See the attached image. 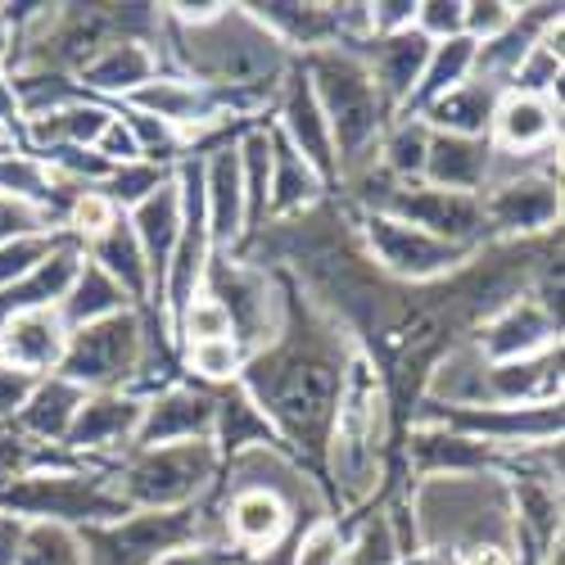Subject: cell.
<instances>
[{"label": "cell", "instance_id": "cell-21", "mask_svg": "<svg viewBox=\"0 0 565 565\" xmlns=\"http://www.w3.org/2000/svg\"><path fill=\"white\" fill-rule=\"evenodd\" d=\"M77 86H82V96H114V100H127L131 90H140L150 77H159V51H154V41H114L105 45V51L96 60H86L77 73Z\"/></svg>", "mask_w": 565, "mask_h": 565}, {"label": "cell", "instance_id": "cell-8", "mask_svg": "<svg viewBox=\"0 0 565 565\" xmlns=\"http://www.w3.org/2000/svg\"><path fill=\"white\" fill-rule=\"evenodd\" d=\"M489 245H525L547 241L561 226V177L552 168H525L515 177L493 181L480 195Z\"/></svg>", "mask_w": 565, "mask_h": 565}, {"label": "cell", "instance_id": "cell-43", "mask_svg": "<svg viewBox=\"0 0 565 565\" xmlns=\"http://www.w3.org/2000/svg\"><path fill=\"white\" fill-rule=\"evenodd\" d=\"M398 565H457V552H448V547H420L416 556H407Z\"/></svg>", "mask_w": 565, "mask_h": 565}, {"label": "cell", "instance_id": "cell-42", "mask_svg": "<svg viewBox=\"0 0 565 565\" xmlns=\"http://www.w3.org/2000/svg\"><path fill=\"white\" fill-rule=\"evenodd\" d=\"M23 534H28V521H19V515H6V511H0V565H19Z\"/></svg>", "mask_w": 565, "mask_h": 565}, {"label": "cell", "instance_id": "cell-2", "mask_svg": "<svg viewBox=\"0 0 565 565\" xmlns=\"http://www.w3.org/2000/svg\"><path fill=\"white\" fill-rule=\"evenodd\" d=\"M299 64L308 73V86H312V96L321 105L326 127H331L340 181L358 177L362 168L375 163V146H381V136H385V127L394 118L385 96L375 90L362 55L349 51V45H331V51L299 55Z\"/></svg>", "mask_w": 565, "mask_h": 565}, {"label": "cell", "instance_id": "cell-11", "mask_svg": "<svg viewBox=\"0 0 565 565\" xmlns=\"http://www.w3.org/2000/svg\"><path fill=\"white\" fill-rule=\"evenodd\" d=\"M466 344L480 353V362H521V358H534L561 344V321L525 290L521 299L498 308L489 321H480L466 335Z\"/></svg>", "mask_w": 565, "mask_h": 565}, {"label": "cell", "instance_id": "cell-36", "mask_svg": "<svg viewBox=\"0 0 565 565\" xmlns=\"http://www.w3.org/2000/svg\"><path fill=\"white\" fill-rule=\"evenodd\" d=\"M461 19H466V6L461 0H426V6H416V19L412 28L426 36V41H452V36H466L461 32Z\"/></svg>", "mask_w": 565, "mask_h": 565}, {"label": "cell", "instance_id": "cell-22", "mask_svg": "<svg viewBox=\"0 0 565 565\" xmlns=\"http://www.w3.org/2000/svg\"><path fill=\"white\" fill-rule=\"evenodd\" d=\"M82 390L60 381V375H41L36 390L28 394V403L19 407V416L10 420V430L32 439V444H45V448H64V435L73 426V416L82 407Z\"/></svg>", "mask_w": 565, "mask_h": 565}, {"label": "cell", "instance_id": "cell-19", "mask_svg": "<svg viewBox=\"0 0 565 565\" xmlns=\"http://www.w3.org/2000/svg\"><path fill=\"white\" fill-rule=\"evenodd\" d=\"M213 448H217V461H222V470H226L235 457L254 452V448H276V452L295 457V452L286 448V439L276 435V426H271V420L258 412V403H254V398H249L241 385H226V390H217Z\"/></svg>", "mask_w": 565, "mask_h": 565}, {"label": "cell", "instance_id": "cell-4", "mask_svg": "<svg viewBox=\"0 0 565 565\" xmlns=\"http://www.w3.org/2000/svg\"><path fill=\"white\" fill-rule=\"evenodd\" d=\"M0 511L19 515L28 525H114L127 515L118 493L109 489V470L64 466V470H28L19 480L0 484Z\"/></svg>", "mask_w": 565, "mask_h": 565}, {"label": "cell", "instance_id": "cell-3", "mask_svg": "<svg viewBox=\"0 0 565 565\" xmlns=\"http://www.w3.org/2000/svg\"><path fill=\"white\" fill-rule=\"evenodd\" d=\"M222 476L217 448L200 444H168V448H131L109 466V489L127 511H181L200 507Z\"/></svg>", "mask_w": 565, "mask_h": 565}, {"label": "cell", "instance_id": "cell-7", "mask_svg": "<svg viewBox=\"0 0 565 565\" xmlns=\"http://www.w3.org/2000/svg\"><path fill=\"white\" fill-rule=\"evenodd\" d=\"M358 222V241H362V258L381 271L385 280H398V286H435V280L452 276L457 267H466L480 249H457V245H444L435 235L416 231L390 213H375V209H358L353 213Z\"/></svg>", "mask_w": 565, "mask_h": 565}, {"label": "cell", "instance_id": "cell-18", "mask_svg": "<svg viewBox=\"0 0 565 565\" xmlns=\"http://www.w3.org/2000/svg\"><path fill=\"white\" fill-rule=\"evenodd\" d=\"M552 140H561V114L539 96L502 90L489 122V146L507 159V154H547Z\"/></svg>", "mask_w": 565, "mask_h": 565}, {"label": "cell", "instance_id": "cell-30", "mask_svg": "<svg viewBox=\"0 0 565 565\" xmlns=\"http://www.w3.org/2000/svg\"><path fill=\"white\" fill-rule=\"evenodd\" d=\"M181 353H185V366H191L204 385H217V390H226V385L241 381V371H245V362H249V353H245L241 344H235V340L185 344Z\"/></svg>", "mask_w": 565, "mask_h": 565}, {"label": "cell", "instance_id": "cell-28", "mask_svg": "<svg viewBox=\"0 0 565 565\" xmlns=\"http://www.w3.org/2000/svg\"><path fill=\"white\" fill-rule=\"evenodd\" d=\"M426 150H430V127L420 118H398L385 127L381 146H375V168L398 185L420 181L426 177Z\"/></svg>", "mask_w": 565, "mask_h": 565}, {"label": "cell", "instance_id": "cell-13", "mask_svg": "<svg viewBox=\"0 0 565 565\" xmlns=\"http://www.w3.org/2000/svg\"><path fill=\"white\" fill-rule=\"evenodd\" d=\"M241 136H222L213 154H204V222H209V249L213 258H231L245 245V185H241Z\"/></svg>", "mask_w": 565, "mask_h": 565}, {"label": "cell", "instance_id": "cell-5", "mask_svg": "<svg viewBox=\"0 0 565 565\" xmlns=\"http://www.w3.org/2000/svg\"><path fill=\"white\" fill-rule=\"evenodd\" d=\"M213 511L181 507V511H127L114 525H86L77 530L86 565H159V556L209 543Z\"/></svg>", "mask_w": 565, "mask_h": 565}, {"label": "cell", "instance_id": "cell-12", "mask_svg": "<svg viewBox=\"0 0 565 565\" xmlns=\"http://www.w3.org/2000/svg\"><path fill=\"white\" fill-rule=\"evenodd\" d=\"M213 416H217V390L177 381L172 390H159L154 398H146L131 448H168V444H200V439L213 444Z\"/></svg>", "mask_w": 565, "mask_h": 565}, {"label": "cell", "instance_id": "cell-17", "mask_svg": "<svg viewBox=\"0 0 565 565\" xmlns=\"http://www.w3.org/2000/svg\"><path fill=\"white\" fill-rule=\"evenodd\" d=\"M426 185L457 195H484L493 181V146L489 136H444L430 131V150H426Z\"/></svg>", "mask_w": 565, "mask_h": 565}, {"label": "cell", "instance_id": "cell-14", "mask_svg": "<svg viewBox=\"0 0 565 565\" xmlns=\"http://www.w3.org/2000/svg\"><path fill=\"white\" fill-rule=\"evenodd\" d=\"M290 530H295V507L280 493L263 489V484H241L222 507L226 543L235 552H245L249 561L254 556H271L280 543L290 539Z\"/></svg>", "mask_w": 565, "mask_h": 565}, {"label": "cell", "instance_id": "cell-31", "mask_svg": "<svg viewBox=\"0 0 565 565\" xmlns=\"http://www.w3.org/2000/svg\"><path fill=\"white\" fill-rule=\"evenodd\" d=\"M73 235L68 231H36V235H23V241H10V245H0V290H10L19 286V280L45 263L60 245H68Z\"/></svg>", "mask_w": 565, "mask_h": 565}, {"label": "cell", "instance_id": "cell-39", "mask_svg": "<svg viewBox=\"0 0 565 565\" xmlns=\"http://www.w3.org/2000/svg\"><path fill=\"white\" fill-rule=\"evenodd\" d=\"M36 231H51L41 213H32V209H23L14 200H0V245L23 241V235H36Z\"/></svg>", "mask_w": 565, "mask_h": 565}, {"label": "cell", "instance_id": "cell-24", "mask_svg": "<svg viewBox=\"0 0 565 565\" xmlns=\"http://www.w3.org/2000/svg\"><path fill=\"white\" fill-rule=\"evenodd\" d=\"M86 258L118 280V290L127 295V303H131L136 312L154 303L150 267H146V254H140V245H136V235H131L127 217H118V222L100 235V241H90V245H86Z\"/></svg>", "mask_w": 565, "mask_h": 565}, {"label": "cell", "instance_id": "cell-26", "mask_svg": "<svg viewBox=\"0 0 565 565\" xmlns=\"http://www.w3.org/2000/svg\"><path fill=\"white\" fill-rule=\"evenodd\" d=\"M470 77H476V41H470V36L439 41L435 51H430L426 73H420V82H416V90L407 96V105H403L398 118H420L439 96H448V90H457Z\"/></svg>", "mask_w": 565, "mask_h": 565}, {"label": "cell", "instance_id": "cell-16", "mask_svg": "<svg viewBox=\"0 0 565 565\" xmlns=\"http://www.w3.org/2000/svg\"><path fill=\"white\" fill-rule=\"evenodd\" d=\"M68 344V326L60 321L55 308H32V312H10L0 321V362L28 371V375H55L60 358Z\"/></svg>", "mask_w": 565, "mask_h": 565}, {"label": "cell", "instance_id": "cell-38", "mask_svg": "<svg viewBox=\"0 0 565 565\" xmlns=\"http://www.w3.org/2000/svg\"><path fill=\"white\" fill-rule=\"evenodd\" d=\"M32 390H36V375L14 371V366L0 362V426H10V420L19 416V407L28 403Z\"/></svg>", "mask_w": 565, "mask_h": 565}, {"label": "cell", "instance_id": "cell-37", "mask_svg": "<svg viewBox=\"0 0 565 565\" xmlns=\"http://www.w3.org/2000/svg\"><path fill=\"white\" fill-rule=\"evenodd\" d=\"M96 154H100L109 168H122V163H136V159H140V146H136V136H131V127L122 122L118 109H114V122L105 127V136L96 140Z\"/></svg>", "mask_w": 565, "mask_h": 565}, {"label": "cell", "instance_id": "cell-32", "mask_svg": "<svg viewBox=\"0 0 565 565\" xmlns=\"http://www.w3.org/2000/svg\"><path fill=\"white\" fill-rule=\"evenodd\" d=\"M19 565H86L77 530H68V525H28L23 547H19Z\"/></svg>", "mask_w": 565, "mask_h": 565}, {"label": "cell", "instance_id": "cell-29", "mask_svg": "<svg viewBox=\"0 0 565 565\" xmlns=\"http://www.w3.org/2000/svg\"><path fill=\"white\" fill-rule=\"evenodd\" d=\"M177 168V163H172ZM172 168H163V163H150V159H136V163H122V168H114L109 172V181L100 185V191L109 195V204L118 209V213H131L140 200H150L159 185L172 177Z\"/></svg>", "mask_w": 565, "mask_h": 565}, {"label": "cell", "instance_id": "cell-33", "mask_svg": "<svg viewBox=\"0 0 565 565\" xmlns=\"http://www.w3.org/2000/svg\"><path fill=\"white\" fill-rule=\"evenodd\" d=\"M344 547H349V534L335 515H321L312 521L295 547H290V565H344Z\"/></svg>", "mask_w": 565, "mask_h": 565}, {"label": "cell", "instance_id": "cell-34", "mask_svg": "<svg viewBox=\"0 0 565 565\" xmlns=\"http://www.w3.org/2000/svg\"><path fill=\"white\" fill-rule=\"evenodd\" d=\"M118 217H122V213L109 204L105 191H77V200L68 204V217H64V231L86 249L90 241H100V235H105Z\"/></svg>", "mask_w": 565, "mask_h": 565}, {"label": "cell", "instance_id": "cell-35", "mask_svg": "<svg viewBox=\"0 0 565 565\" xmlns=\"http://www.w3.org/2000/svg\"><path fill=\"white\" fill-rule=\"evenodd\" d=\"M515 14H521V6H511V0H476V6H466L461 32L476 41V45H484V41L502 36L515 23Z\"/></svg>", "mask_w": 565, "mask_h": 565}, {"label": "cell", "instance_id": "cell-6", "mask_svg": "<svg viewBox=\"0 0 565 565\" xmlns=\"http://www.w3.org/2000/svg\"><path fill=\"white\" fill-rule=\"evenodd\" d=\"M140 358H146V317L127 308L96 326L68 331L55 375L77 385L82 394H114V390H131Z\"/></svg>", "mask_w": 565, "mask_h": 565}, {"label": "cell", "instance_id": "cell-10", "mask_svg": "<svg viewBox=\"0 0 565 565\" xmlns=\"http://www.w3.org/2000/svg\"><path fill=\"white\" fill-rule=\"evenodd\" d=\"M276 131L280 140L326 181V191L340 185V163H335V140H331V127L321 118V105L308 86V73L299 60H290L286 77L276 86Z\"/></svg>", "mask_w": 565, "mask_h": 565}, {"label": "cell", "instance_id": "cell-27", "mask_svg": "<svg viewBox=\"0 0 565 565\" xmlns=\"http://www.w3.org/2000/svg\"><path fill=\"white\" fill-rule=\"evenodd\" d=\"M131 303H127V295L118 290V280L109 276V271H100L90 258H82V267H77V276H73V286H68V295L60 299V321L68 326V331H82V326H96V321H105V317H114V312H127Z\"/></svg>", "mask_w": 565, "mask_h": 565}, {"label": "cell", "instance_id": "cell-41", "mask_svg": "<svg viewBox=\"0 0 565 565\" xmlns=\"http://www.w3.org/2000/svg\"><path fill=\"white\" fill-rule=\"evenodd\" d=\"M457 565H521V556H515V543H476L457 552Z\"/></svg>", "mask_w": 565, "mask_h": 565}, {"label": "cell", "instance_id": "cell-25", "mask_svg": "<svg viewBox=\"0 0 565 565\" xmlns=\"http://www.w3.org/2000/svg\"><path fill=\"white\" fill-rule=\"evenodd\" d=\"M498 100H502V86L470 77L457 90H448V96H439L426 114H420V122L430 131H444V136H476L480 140V136H489Z\"/></svg>", "mask_w": 565, "mask_h": 565}, {"label": "cell", "instance_id": "cell-9", "mask_svg": "<svg viewBox=\"0 0 565 565\" xmlns=\"http://www.w3.org/2000/svg\"><path fill=\"white\" fill-rule=\"evenodd\" d=\"M140 412H146V398H136L127 390H114V394H86L73 426L64 435V448L96 466V470H109L118 457L131 452L136 444V430H140Z\"/></svg>", "mask_w": 565, "mask_h": 565}, {"label": "cell", "instance_id": "cell-40", "mask_svg": "<svg viewBox=\"0 0 565 565\" xmlns=\"http://www.w3.org/2000/svg\"><path fill=\"white\" fill-rule=\"evenodd\" d=\"M366 19H371V36L403 32L416 19V0H385V6H366Z\"/></svg>", "mask_w": 565, "mask_h": 565}, {"label": "cell", "instance_id": "cell-20", "mask_svg": "<svg viewBox=\"0 0 565 565\" xmlns=\"http://www.w3.org/2000/svg\"><path fill=\"white\" fill-rule=\"evenodd\" d=\"M140 254H146V267H150V290H154V303H159V286H163V271H168V258L177 249V235H181V191H177V177H168L150 200H140L131 213H122ZM150 303V308H154Z\"/></svg>", "mask_w": 565, "mask_h": 565}, {"label": "cell", "instance_id": "cell-1", "mask_svg": "<svg viewBox=\"0 0 565 565\" xmlns=\"http://www.w3.org/2000/svg\"><path fill=\"white\" fill-rule=\"evenodd\" d=\"M390 435H394V407L381 381V366H375L366 349L353 344L344 358L331 430H326V448H321V470L331 476V498L340 515L362 511L381 493Z\"/></svg>", "mask_w": 565, "mask_h": 565}, {"label": "cell", "instance_id": "cell-23", "mask_svg": "<svg viewBox=\"0 0 565 565\" xmlns=\"http://www.w3.org/2000/svg\"><path fill=\"white\" fill-rule=\"evenodd\" d=\"M317 204H326V181L271 127V195H267V222L303 217Z\"/></svg>", "mask_w": 565, "mask_h": 565}, {"label": "cell", "instance_id": "cell-15", "mask_svg": "<svg viewBox=\"0 0 565 565\" xmlns=\"http://www.w3.org/2000/svg\"><path fill=\"white\" fill-rule=\"evenodd\" d=\"M430 51H435V41H426L416 28H403V32H390V36H371L366 51H358L375 90L385 96L390 114H403L407 96L416 90L420 73H426V64H430Z\"/></svg>", "mask_w": 565, "mask_h": 565}]
</instances>
